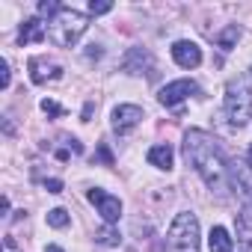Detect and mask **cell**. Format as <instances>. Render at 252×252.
I'll list each match as a JSON object with an SVG mask.
<instances>
[{
  "label": "cell",
  "mask_w": 252,
  "mask_h": 252,
  "mask_svg": "<svg viewBox=\"0 0 252 252\" xmlns=\"http://www.w3.org/2000/svg\"><path fill=\"white\" fill-rule=\"evenodd\" d=\"M169 252H199V220L190 211L175 214L169 231H166Z\"/></svg>",
  "instance_id": "cell-4"
},
{
  "label": "cell",
  "mask_w": 252,
  "mask_h": 252,
  "mask_svg": "<svg viewBox=\"0 0 252 252\" xmlns=\"http://www.w3.org/2000/svg\"><path fill=\"white\" fill-rule=\"evenodd\" d=\"M60 12H63V6L57 3V0H42V3H39V15H54L57 18Z\"/></svg>",
  "instance_id": "cell-18"
},
{
  "label": "cell",
  "mask_w": 252,
  "mask_h": 252,
  "mask_svg": "<svg viewBox=\"0 0 252 252\" xmlns=\"http://www.w3.org/2000/svg\"><path fill=\"white\" fill-rule=\"evenodd\" d=\"M110 9H113V3H95V0L89 3V12H92V15H104V12H110Z\"/></svg>",
  "instance_id": "cell-21"
},
{
  "label": "cell",
  "mask_w": 252,
  "mask_h": 252,
  "mask_svg": "<svg viewBox=\"0 0 252 252\" xmlns=\"http://www.w3.org/2000/svg\"><path fill=\"white\" fill-rule=\"evenodd\" d=\"M89 202L98 208V214L104 217V222H107V225L119 222V217H122V199H119V196H110L107 190L92 187V190H89Z\"/></svg>",
  "instance_id": "cell-5"
},
{
  "label": "cell",
  "mask_w": 252,
  "mask_h": 252,
  "mask_svg": "<svg viewBox=\"0 0 252 252\" xmlns=\"http://www.w3.org/2000/svg\"><path fill=\"white\" fill-rule=\"evenodd\" d=\"M45 252H63V249H60V246H48Z\"/></svg>",
  "instance_id": "cell-26"
},
{
  "label": "cell",
  "mask_w": 252,
  "mask_h": 252,
  "mask_svg": "<svg viewBox=\"0 0 252 252\" xmlns=\"http://www.w3.org/2000/svg\"><path fill=\"white\" fill-rule=\"evenodd\" d=\"M45 190L48 193H63V181L60 178H45Z\"/></svg>",
  "instance_id": "cell-22"
},
{
  "label": "cell",
  "mask_w": 252,
  "mask_h": 252,
  "mask_svg": "<svg viewBox=\"0 0 252 252\" xmlns=\"http://www.w3.org/2000/svg\"><path fill=\"white\" fill-rule=\"evenodd\" d=\"M208 246H211V252H231V237H228V231L222 228V225H214L211 228V237H208Z\"/></svg>",
  "instance_id": "cell-12"
},
{
  "label": "cell",
  "mask_w": 252,
  "mask_h": 252,
  "mask_svg": "<svg viewBox=\"0 0 252 252\" xmlns=\"http://www.w3.org/2000/svg\"><path fill=\"white\" fill-rule=\"evenodd\" d=\"M45 39V24L39 18H27L21 24V33H18V42L21 45H30V42H42Z\"/></svg>",
  "instance_id": "cell-11"
},
{
  "label": "cell",
  "mask_w": 252,
  "mask_h": 252,
  "mask_svg": "<svg viewBox=\"0 0 252 252\" xmlns=\"http://www.w3.org/2000/svg\"><path fill=\"white\" fill-rule=\"evenodd\" d=\"M237 237H240V243H246V246H252V208H243L240 214H237Z\"/></svg>",
  "instance_id": "cell-14"
},
{
  "label": "cell",
  "mask_w": 252,
  "mask_h": 252,
  "mask_svg": "<svg viewBox=\"0 0 252 252\" xmlns=\"http://www.w3.org/2000/svg\"><path fill=\"white\" fill-rule=\"evenodd\" d=\"M95 240H98V243H104V246H119L122 234H119V231H113V228H101V231H95Z\"/></svg>",
  "instance_id": "cell-17"
},
{
  "label": "cell",
  "mask_w": 252,
  "mask_h": 252,
  "mask_svg": "<svg viewBox=\"0 0 252 252\" xmlns=\"http://www.w3.org/2000/svg\"><path fill=\"white\" fill-rule=\"evenodd\" d=\"M140 122H143V110H140L137 104H119V107L113 110V131H116L119 137L131 134Z\"/></svg>",
  "instance_id": "cell-6"
},
{
  "label": "cell",
  "mask_w": 252,
  "mask_h": 252,
  "mask_svg": "<svg viewBox=\"0 0 252 252\" xmlns=\"http://www.w3.org/2000/svg\"><path fill=\"white\" fill-rule=\"evenodd\" d=\"M92 110H95V104H92V101H89V104H86V107H83V122H89V116H92Z\"/></svg>",
  "instance_id": "cell-24"
},
{
  "label": "cell",
  "mask_w": 252,
  "mask_h": 252,
  "mask_svg": "<svg viewBox=\"0 0 252 252\" xmlns=\"http://www.w3.org/2000/svg\"><path fill=\"white\" fill-rule=\"evenodd\" d=\"M246 163H249V169H252V146H249V155H246Z\"/></svg>",
  "instance_id": "cell-25"
},
{
  "label": "cell",
  "mask_w": 252,
  "mask_h": 252,
  "mask_svg": "<svg viewBox=\"0 0 252 252\" xmlns=\"http://www.w3.org/2000/svg\"><path fill=\"white\" fill-rule=\"evenodd\" d=\"M9 83H12V71H9V63H3V77H0V86L9 89Z\"/></svg>",
  "instance_id": "cell-23"
},
{
  "label": "cell",
  "mask_w": 252,
  "mask_h": 252,
  "mask_svg": "<svg viewBox=\"0 0 252 252\" xmlns=\"http://www.w3.org/2000/svg\"><path fill=\"white\" fill-rule=\"evenodd\" d=\"M196 92H199V86H196L193 80H175V83H166V86L160 89L158 101H160L163 107H178L181 101H187V98L196 95Z\"/></svg>",
  "instance_id": "cell-7"
},
{
  "label": "cell",
  "mask_w": 252,
  "mask_h": 252,
  "mask_svg": "<svg viewBox=\"0 0 252 252\" xmlns=\"http://www.w3.org/2000/svg\"><path fill=\"white\" fill-rule=\"evenodd\" d=\"M63 77V65L60 63H51L45 57H33L30 60V80L33 83H48V80H57Z\"/></svg>",
  "instance_id": "cell-10"
},
{
  "label": "cell",
  "mask_w": 252,
  "mask_h": 252,
  "mask_svg": "<svg viewBox=\"0 0 252 252\" xmlns=\"http://www.w3.org/2000/svg\"><path fill=\"white\" fill-rule=\"evenodd\" d=\"M225 116L234 128H243L252 119V77L249 74H240V77L228 80V86H225Z\"/></svg>",
  "instance_id": "cell-2"
},
{
  "label": "cell",
  "mask_w": 252,
  "mask_h": 252,
  "mask_svg": "<svg viewBox=\"0 0 252 252\" xmlns=\"http://www.w3.org/2000/svg\"><path fill=\"white\" fill-rule=\"evenodd\" d=\"M122 68L131 71V74H143V68H146V74L155 77V60H152V54L146 48H131L128 57H125V63H122Z\"/></svg>",
  "instance_id": "cell-8"
},
{
  "label": "cell",
  "mask_w": 252,
  "mask_h": 252,
  "mask_svg": "<svg viewBox=\"0 0 252 252\" xmlns=\"http://www.w3.org/2000/svg\"><path fill=\"white\" fill-rule=\"evenodd\" d=\"M42 110H45L48 116H57V119H60V116H65V110H63V107H60L57 101H48V98L42 101Z\"/></svg>",
  "instance_id": "cell-19"
},
{
  "label": "cell",
  "mask_w": 252,
  "mask_h": 252,
  "mask_svg": "<svg viewBox=\"0 0 252 252\" xmlns=\"http://www.w3.org/2000/svg\"><path fill=\"white\" fill-rule=\"evenodd\" d=\"M86 27H89V18H86L83 12L63 6V12L48 21V36H51V42L60 45V48H74L77 39L86 33Z\"/></svg>",
  "instance_id": "cell-3"
},
{
  "label": "cell",
  "mask_w": 252,
  "mask_h": 252,
  "mask_svg": "<svg viewBox=\"0 0 252 252\" xmlns=\"http://www.w3.org/2000/svg\"><path fill=\"white\" fill-rule=\"evenodd\" d=\"M45 220H48L51 228H65V225H68V211H65V208H54V211H48Z\"/></svg>",
  "instance_id": "cell-16"
},
{
  "label": "cell",
  "mask_w": 252,
  "mask_h": 252,
  "mask_svg": "<svg viewBox=\"0 0 252 252\" xmlns=\"http://www.w3.org/2000/svg\"><path fill=\"white\" fill-rule=\"evenodd\" d=\"M237 39H240V27H237V24H228V27H225V30L217 36V45H220L222 51H231Z\"/></svg>",
  "instance_id": "cell-15"
},
{
  "label": "cell",
  "mask_w": 252,
  "mask_h": 252,
  "mask_svg": "<svg viewBox=\"0 0 252 252\" xmlns=\"http://www.w3.org/2000/svg\"><path fill=\"white\" fill-rule=\"evenodd\" d=\"M95 160H98V163H104V166H113V155H110V149H107V146H98Z\"/></svg>",
  "instance_id": "cell-20"
},
{
  "label": "cell",
  "mask_w": 252,
  "mask_h": 252,
  "mask_svg": "<svg viewBox=\"0 0 252 252\" xmlns=\"http://www.w3.org/2000/svg\"><path fill=\"white\" fill-rule=\"evenodd\" d=\"M149 163L158 169H172V149L169 146H152L149 149Z\"/></svg>",
  "instance_id": "cell-13"
},
{
  "label": "cell",
  "mask_w": 252,
  "mask_h": 252,
  "mask_svg": "<svg viewBox=\"0 0 252 252\" xmlns=\"http://www.w3.org/2000/svg\"><path fill=\"white\" fill-rule=\"evenodd\" d=\"M172 60H175L181 68H196V65L202 63V48H199L196 42L181 39V42L172 45Z\"/></svg>",
  "instance_id": "cell-9"
},
{
  "label": "cell",
  "mask_w": 252,
  "mask_h": 252,
  "mask_svg": "<svg viewBox=\"0 0 252 252\" xmlns=\"http://www.w3.org/2000/svg\"><path fill=\"white\" fill-rule=\"evenodd\" d=\"M184 160L202 175V181L211 187V190H222L225 184V175H228V166L220 155V146L217 140L208 134V131H187L184 134Z\"/></svg>",
  "instance_id": "cell-1"
}]
</instances>
